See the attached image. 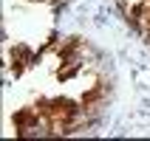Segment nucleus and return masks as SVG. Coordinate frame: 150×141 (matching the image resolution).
Instances as JSON below:
<instances>
[{"label": "nucleus", "mask_w": 150, "mask_h": 141, "mask_svg": "<svg viewBox=\"0 0 150 141\" xmlns=\"http://www.w3.org/2000/svg\"><path fill=\"white\" fill-rule=\"evenodd\" d=\"M31 59H34V54L25 45H17L14 51H11V68H14V76H20L25 71V68L31 65Z\"/></svg>", "instance_id": "nucleus-1"}, {"label": "nucleus", "mask_w": 150, "mask_h": 141, "mask_svg": "<svg viewBox=\"0 0 150 141\" xmlns=\"http://www.w3.org/2000/svg\"><path fill=\"white\" fill-rule=\"evenodd\" d=\"M40 3H45V0H40Z\"/></svg>", "instance_id": "nucleus-2"}]
</instances>
